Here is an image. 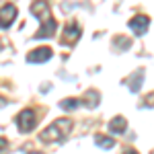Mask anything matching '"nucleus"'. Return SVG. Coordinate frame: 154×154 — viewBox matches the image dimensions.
Masks as SVG:
<instances>
[{
	"instance_id": "7",
	"label": "nucleus",
	"mask_w": 154,
	"mask_h": 154,
	"mask_svg": "<svg viewBox=\"0 0 154 154\" xmlns=\"http://www.w3.org/2000/svg\"><path fill=\"white\" fill-rule=\"evenodd\" d=\"M80 37V27H78V23L76 21H70V23L66 25V29H64V43H74L76 39Z\"/></svg>"
},
{
	"instance_id": "13",
	"label": "nucleus",
	"mask_w": 154,
	"mask_h": 154,
	"mask_svg": "<svg viewBox=\"0 0 154 154\" xmlns=\"http://www.w3.org/2000/svg\"><path fill=\"white\" fill-rule=\"evenodd\" d=\"M121 154H140V152H138V150H134V148H125Z\"/></svg>"
},
{
	"instance_id": "4",
	"label": "nucleus",
	"mask_w": 154,
	"mask_h": 154,
	"mask_svg": "<svg viewBox=\"0 0 154 154\" xmlns=\"http://www.w3.org/2000/svg\"><path fill=\"white\" fill-rule=\"evenodd\" d=\"M128 27L131 29L134 35H144V33L148 31V27H150V19H148L146 14H136V17L130 19Z\"/></svg>"
},
{
	"instance_id": "3",
	"label": "nucleus",
	"mask_w": 154,
	"mask_h": 154,
	"mask_svg": "<svg viewBox=\"0 0 154 154\" xmlns=\"http://www.w3.org/2000/svg\"><path fill=\"white\" fill-rule=\"evenodd\" d=\"M31 12H33V17H37L41 25H48L51 21H56L54 17H51V12H49V4L45 0H35L33 4H31Z\"/></svg>"
},
{
	"instance_id": "6",
	"label": "nucleus",
	"mask_w": 154,
	"mask_h": 154,
	"mask_svg": "<svg viewBox=\"0 0 154 154\" xmlns=\"http://www.w3.org/2000/svg\"><path fill=\"white\" fill-rule=\"evenodd\" d=\"M17 19V6L14 4H2V11H0V27L2 29H8Z\"/></svg>"
},
{
	"instance_id": "12",
	"label": "nucleus",
	"mask_w": 154,
	"mask_h": 154,
	"mask_svg": "<svg viewBox=\"0 0 154 154\" xmlns=\"http://www.w3.org/2000/svg\"><path fill=\"white\" fill-rule=\"evenodd\" d=\"M78 105H80L78 99H64V101H60V107H62L64 111H74Z\"/></svg>"
},
{
	"instance_id": "10",
	"label": "nucleus",
	"mask_w": 154,
	"mask_h": 154,
	"mask_svg": "<svg viewBox=\"0 0 154 154\" xmlns=\"http://www.w3.org/2000/svg\"><path fill=\"white\" fill-rule=\"evenodd\" d=\"M82 103L88 107V109H95V107L101 103V95H99L97 91H86V95H84Z\"/></svg>"
},
{
	"instance_id": "11",
	"label": "nucleus",
	"mask_w": 154,
	"mask_h": 154,
	"mask_svg": "<svg viewBox=\"0 0 154 154\" xmlns=\"http://www.w3.org/2000/svg\"><path fill=\"white\" fill-rule=\"evenodd\" d=\"M95 144L99 146V148H103V150H111V148L115 146V142H113L111 138L103 136V134H97V136H95Z\"/></svg>"
},
{
	"instance_id": "5",
	"label": "nucleus",
	"mask_w": 154,
	"mask_h": 154,
	"mask_svg": "<svg viewBox=\"0 0 154 154\" xmlns=\"http://www.w3.org/2000/svg\"><path fill=\"white\" fill-rule=\"evenodd\" d=\"M51 56H54V51L43 45V48H37V49H33V51H29V54H27V62H29V64H43V62L51 60Z\"/></svg>"
},
{
	"instance_id": "8",
	"label": "nucleus",
	"mask_w": 154,
	"mask_h": 154,
	"mask_svg": "<svg viewBox=\"0 0 154 154\" xmlns=\"http://www.w3.org/2000/svg\"><path fill=\"white\" fill-rule=\"evenodd\" d=\"M109 131L111 134H125V130H128V119L123 117V115H115V117L109 121Z\"/></svg>"
},
{
	"instance_id": "1",
	"label": "nucleus",
	"mask_w": 154,
	"mask_h": 154,
	"mask_svg": "<svg viewBox=\"0 0 154 154\" xmlns=\"http://www.w3.org/2000/svg\"><path fill=\"white\" fill-rule=\"evenodd\" d=\"M72 131V119L68 117H62V119H56L49 123V128L39 134V140L45 144H58V142H64Z\"/></svg>"
},
{
	"instance_id": "2",
	"label": "nucleus",
	"mask_w": 154,
	"mask_h": 154,
	"mask_svg": "<svg viewBox=\"0 0 154 154\" xmlns=\"http://www.w3.org/2000/svg\"><path fill=\"white\" fill-rule=\"evenodd\" d=\"M17 125H19V130L23 131V134H29V131L35 130L37 125V115L33 109H23L19 115H17Z\"/></svg>"
},
{
	"instance_id": "9",
	"label": "nucleus",
	"mask_w": 154,
	"mask_h": 154,
	"mask_svg": "<svg viewBox=\"0 0 154 154\" xmlns=\"http://www.w3.org/2000/svg\"><path fill=\"white\" fill-rule=\"evenodd\" d=\"M142 78H144V70L140 68V70H136V72L130 76V80H125L131 93H138V91H140V86H142Z\"/></svg>"
},
{
	"instance_id": "14",
	"label": "nucleus",
	"mask_w": 154,
	"mask_h": 154,
	"mask_svg": "<svg viewBox=\"0 0 154 154\" xmlns=\"http://www.w3.org/2000/svg\"><path fill=\"white\" fill-rule=\"evenodd\" d=\"M29 154H43V152H39V150H33V152H29Z\"/></svg>"
}]
</instances>
